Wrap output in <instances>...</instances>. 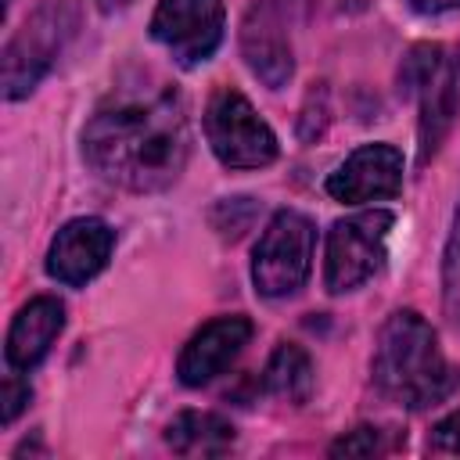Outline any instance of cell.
Instances as JSON below:
<instances>
[{"label": "cell", "instance_id": "4fadbf2b", "mask_svg": "<svg viewBox=\"0 0 460 460\" xmlns=\"http://www.w3.org/2000/svg\"><path fill=\"white\" fill-rule=\"evenodd\" d=\"M420 97V158L435 155L453 119L460 115V50L438 54V65L417 90Z\"/></svg>", "mask_w": 460, "mask_h": 460}, {"label": "cell", "instance_id": "30bf717a", "mask_svg": "<svg viewBox=\"0 0 460 460\" xmlns=\"http://www.w3.org/2000/svg\"><path fill=\"white\" fill-rule=\"evenodd\" d=\"M252 320L248 316H216L208 320L201 331L190 334V341L183 345L180 359H176V377L187 388H201L212 377H219L248 345L252 338Z\"/></svg>", "mask_w": 460, "mask_h": 460}, {"label": "cell", "instance_id": "8992f818", "mask_svg": "<svg viewBox=\"0 0 460 460\" xmlns=\"http://www.w3.org/2000/svg\"><path fill=\"white\" fill-rule=\"evenodd\" d=\"M395 216L385 208L356 212L349 219L331 223L323 248V284L331 295L356 291L385 266V241Z\"/></svg>", "mask_w": 460, "mask_h": 460}, {"label": "cell", "instance_id": "ac0fdd59", "mask_svg": "<svg viewBox=\"0 0 460 460\" xmlns=\"http://www.w3.org/2000/svg\"><path fill=\"white\" fill-rule=\"evenodd\" d=\"M377 449H381V431L377 428H356L331 446V456H374Z\"/></svg>", "mask_w": 460, "mask_h": 460}, {"label": "cell", "instance_id": "e0dca14e", "mask_svg": "<svg viewBox=\"0 0 460 460\" xmlns=\"http://www.w3.org/2000/svg\"><path fill=\"white\" fill-rule=\"evenodd\" d=\"M438 54H442L438 43H417V47L402 58V68H399V93H402V97H410V93H417V90L424 86V79H428L431 68L438 65Z\"/></svg>", "mask_w": 460, "mask_h": 460}, {"label": "cell", "instance_id": "603a6c76", "mask_svg": "<svg viewBox=\"0 0 460 460\" xmlns=\"http://www.w3.org/2000/svg\"><path fill=\"white\" fill-rule=\"evenodd\" d=\"M313 4H316V0H313ZM320 4H334L338 11H345V7H349V0H320ZM356 4H363V0H356Z\"/></svg>", "mask_w": 460, "mask_h": 460}, {"label": "cell", "instance_id": "277c9868", "mask_svg": "<svg viewBox=\"0 0 460 460\" xmlns=\"http://www.w3.org/2000/svg\"><path fill=\"white\" fill-rule=\"evenodd\" d=\"M75 7L68 0H43L25 25L4 47V97L18 101L50 72L65 40L75 29Z\"/></svg>", "mask_w": 460, "mask_h": 460}, {"label": "cell", "instance_id": "6da1fadb", "mask_svg": "<svg viewBox=\"0 0 460 460\" xmlns=\"http://www.w3.org/2000/svg\"><path fill=\"white\" fill-rule=\"evenodd\" d=\"M190 155L183 97L165 86L115 90L83 129V158L90 169L133 194H155L180 180Z\"/></svg>", "mask_w": 460, "mask_h": 460}, {"label": "cell", "instance_id": "3957f363", "mask_svg": "<svg viewBox=\"0 0 460 460\" xmlns=\"http://www.w3.org/2000/svg\"><path fill=\"white\" fill-rule=\"evenodd\" d=\"M313 248H316V226L305 212L295 208H280L255 252H252V284L262 298H288L295 295L309 270H313Z\"/></svg>", "mask_w": 460, "mask_h": 460}, {"label": "cell", "instance_id": "52a82bcc", "mask_svg": "<svg viewBox=\"0 0 460 460\" xmlns=\"http://www.w3.org/2000/svg\"><path fill=\"white\" fill-rule=\"evenodd\" d=\"M223 0H158L151 14V40L162 43L176 65L194 68L223 43Z\"/></svg>", "mask_w": 460, "mask_h": 460}, {"label": "cell", "instance_id": "5b68a950", "mask_svg": "<svg viewBox=\"0 0 460 460\" xmlns=\"http://www.w3.org/2000/svg\"><path fill=\"white\" fill-rule=\"evenodd\" d=\"M205 140L226 169H262L277 158V137L270 122L234 86H219L208 97Z\"/></svg>", "mask_w": 460, "mask_h": 460}, {"label": "cell", "instance_id": "9c48e42d", "mask_svg": "<svg viewBox=\"0 0 460 460\" xmlns=\"http://www.w3.org/2000/svg\"><path fill=\"white\" fill-rule=\"evenodd\" d=\"M399 190L402 155L392 144H363L327 176V194L341 205H367L377 198H395Z\"/></svg>", "mask_w": 460, "mask_h": 460}, {"label": "cell", "instance_id": "ffe728a7", "mask_svg": "<svg viewBox=\"0 0 460 460\" xmlns=\"http://www.w3.org/2000/svg\"><path fill=\"white\" fill-rule=\"evenodd\" d=\"M431 449H438V453H460V410H453L449 417H442L435 424Z\"/></svg>", "mask_w": 460, "mask_h": 460}, {"label": "cell", "instance_id": "7a4b0ae2", "mask_svg": "<svg viewBox=\"0 0 460 460\" xmlns=\"http://www.w3.org/2000/svg\"><path fill=\"white\" fill-rule=\"evenodd\" d=\"M370 370L374 385L410 410H428L456 388V370L446 363L435 327L413 309H399L381 323Z\"/></svg>", "mask_w": 460, "mask_h": 460}, {"label": "cell", "instance_id": "ba28073f", "mask_svg": "<svg viewBox=\"0 0 460 460\" xmlns=\"http://www.w3.org/2000/svg\"><path fill=\"white\" fill-rule=\"evenodd\" d=\"M111 248H115V230L104 219H97V216L68 219L47 248V273L58 284L79 288L108 266Z\"/></svg>", "mask_w": 460, "mask_h": 460}, {"label": "cell", "instance_id": "9a60e30c", "mask_svg": "<svg viewBox=\"0 0 460 460\" xmlns=\"http://www.w3.org/2000/svg\"><path fill=\"white\" fill-rule=\"evenodd\" d=\"M262 385H266L270 395H277L291 406L309 402V395H313V359H309V352L302 345H291V341L277 345L266 370H262Z\"/></svg>", "mask_w": 460, "mask_h": 460}, {"label": "cell", "instance_id": "44dd1931", "mask_svg": "<svg viewBox=\"0 0 460 460\" xmlns=\"http://www.w3.org/2000/svg\"><path fill=\"white\" fill-rule=\"evenodd\" d=\"M410 7L420 11V14H442V11L460 7V0H410Z\"/></svg>", "mask_w": 460, "mask_h": 460}, {"label": "cell", "instance_id": "7c38bea8", "mask_svg": "<svg viewBox=\"0 0 460 460\" xmlns=\"http://www.w3.org/2000/svg\"><path fill=\"white\" fill-rule=\"evenodd\" d=\"M61 327H65V305L54 295H36L32 302H25L11 320L7 345H4L11 370H32L50 352Z\"/></svg>", "mask_w": 460, "mask_h": 460}, {"label": "cell", "instance_id": "5bb4252c", "mask_svg": "<svg viewBox=\"0 0 460 460\" xmlns=\"http://www.w3.org/2000/svg\"><path fill=\"white\" fill-rule=\"evenodd\" d=\"M165 442L183 456H219L234 446V424L219 413L205 410H183L165 428Z\"/></svg>", "mask_w": 460, "mask_h": 460}, {"label": "cell", "instance_id": "8fae6325", "mask_svg": "<svg viewBox=\"0 0 460 460\" xmlns=\"http://www.w3.org/2000/svg\"><path fill=\"white\" fill-rule=\"evenodd\" d=\"M284 4L280 0H259L244 25H241V54L248 61V68L270 86L280 90L291 72H295V58H291V40L284 29Z\"/></svg>", "mask_w": 460, "mask_h": 460}, {"label": "cell", "instance_id": "d6986e66", "mask_svg": "<svg viewBox=\"0 0 460 460\" xmlns=\"http://www.w3.org/2000/svg\"><path fill=\"white\" fill-rule=\"evenodd\" d=\"M32 399V388H29V381H22L18 374H7L4 377V388H0V420L4 424H11L22 410H25V402Z\"/></svg>", "mask_w": 460, "mask_h": 460}, {"label": "cell", "instance_id": "2e32d148", "mask_svg": "<svg viewBox=\"0 0 460 460\" xmlns=\"http://www.w3.org/2000/svg\"><path fill=\"white\" fill-rule=\"evenodd\" d=\"M442 302H446V316L460 323V201H456L453 230H449L446 255H442Z\"/></svg>", "mask_w": 460, "mask_h": 460}, {"label": "cell", "instance_id": "7402d4cb", "mask_svg": "<svg viewBox=\"0 0 460 460\" xmlns=\"http://www.w3.org/2000/svg\"><path fill=\"white\" fill-rule=\"evenodd\" d=\"M129 0H97V7L104 11V14H111V11H122Z\"/></svg>", "mask_w": 460, "mask_h": 460}]
</instances>
